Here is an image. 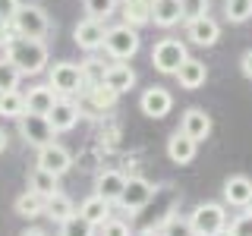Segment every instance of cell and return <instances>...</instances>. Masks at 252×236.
Segmentation results:
<instances>
[{
  "label": "cell",
  "instance_id": "1",
  "mask_svg": "<svg viewBox=\"0 0 252 236\" xmlns=\"http://www.w3.org/2000/svg\"><path fill=\"white\" fill-rule=\"evenodd\" d=\"M3 57L13 63V66H19L22 76H38L47 69V44L44 38H22L16 35L10 44L3 47Z\"/></svg>",
  "mask_w": 252,
  "mask_h": 236
},
{
  "label": "cell",
  "instance_id": "2",
  "mask_svg": "<svg viewBox=\"0 0 252 236\" xmlns=\"http://www.w3.org/2000/svg\"><path fill=\"white\" fill-rule=\"evenodd\" d=\"M139 29L129 26V22H120V26H110L107 38H104V51L110 60H132L139 54Z\"/></svg>",
  "mask_w": 252,
  "mask_h": 236
},
{
  "label": "cell",
  "instance_id": "3",
  "mask_svg": "<svg viewBox=\"0 0 252 236\" xmlns=\"http://www.w3.org/2000/svg\"><path fill=\"white\" fill-rule=\"evenodd\" d=\"M47 85H51L57 94H66V98H73V94L85 91V73H82V63H69V60H60L51 66V73H47Z\"/></svg>",
  "mask_w": 252,
  "mask_h": 236
},
{
  "label": "cell",
  "instance_id": "4",
  "mask_svg": "<svg viewBox=\"0 0 252 236\" xmlns=\"http://www.w3.org/2000/svg\"><path fill=\"white\" fill-rule=\"evenodd\" d=\"M189 60V51L180 38H161L152 51V66L161 76H177V69Z\"/></svg>",
  "mask_w": 252,
  "mask_h": 236
},
{
  "label": "cell",
  "instance_id": "5",
  "mask_svg": "<svg viewBox=\"0 0 252 236\" xmlns=\"http://www.w3.org/2000/svg\"><path fill=\"white\" fill-rule=\"evenodd\" d=\"M189 220H192L195 233L199 236H215L220 230H227L230 227V220H227V208L220 202H202L192 208V214H189Z\"/></svg>",
  "mask_w": 252,
  "mask_h": 236
},
{
  "label": "cell",
  "instance_id": "6",
  "mask_svg": "<svg viewBox=\"0 0 252 236\" xmlns=\"http://www.w3.org/2000/svg\"><path fill=\"white\" fill-rule=\"evenodd\" d=\"M13 29L22 38H44L51 31V19L38 3H22L19 13L13 16Z\"/></svg>",
  "mask_w": 252,
  "mask_h": 236
},
{
  "label": "cell",
  "instance_id": "7",
  "mask_svg": "<svg viewBox=\"0 0 252 236\" xmlns=\"http://www.w3.org/2000/svg\"><path fill=\"white\" fill-rule=\"evenodd\" d=\"M19 136H22V142H26V145H32L38 151V148H44L47 142H54V136H57V132H54V126H51V120H47V117H41V114H22L19 120Z\"/></svg>",
  "mask_w": 252,
  "mask_h": 236
},
{
  "label": "cell",
  "instance_id": "8",
  "mask_svg": "<svg viewBox=\"0 0 252 236\" xmlns=\"http://www.w3.org/2000/svg\"><path fill=\"white\" fill-rule=\"evenodd\" d=\"M155 192H158V189L148 183L145 177H129V179H126V189H123V195H120V202H117V205H120L126 214H139L142 208H148V205H152Z\"/></svg>",
  "mask_w": 252,
  "mask_h": 236
},
{
  "label": "cell",
  "instance_id": "9",
  "mask_svg": "<svg viewBox=\"0 0 252 236\" xmlns=\"http://www.w3.org/2000/svg\"><path fill=\"white\" fill-rule=\"evenodd\" d=\"M104 38H107L104 19H92V16H85V19L73 29V41L82 47V51H89V54H94L98 47H104Z\"/></svg>",
  "mask_w": 252,
  "mask_h": 236
},
{
  "label": "cell",
  "instance_id": "10",
  "mask_svg": "<svg viewBox=\"0 0 252 236\" xmlns=\"http://www.w3.org/2000/svg\"><path fill=\"white\" fill-rule=\"evenodd\" d=\"M35 167H44V170H51V173H57V177H63V173L73 170V154H69L66 148L60 145V142H47L44 148H38Z\"/></svg>",
  "mask_w": 252,
  "mask_h": 236
},
{
  "label": "cell",
  "instance_id": "11",
  "mask_svg": "<svg viewBox=\"0 0 252 236\" xmlns=\"http://www.w3.org/2000/svg\"><path fill=\"white\" fill-rule=\"evenodd\" d=\"M139 110H142L145 117H152V120H164V117L173 110V94H170L167 88H161V85H152V88L142 91Z\"/></svg>",
  "mask_w": 252,
  "mask_h": 236
},
{
  "label": "cell",
  "instance_id": "12",
  "mask_svg": "<svg viewBox=\"0 0 252 236\" xmlns=\"http://www.w3.org/2000/svg\"><path fill=\"white\" fill-rule=\"evenodd\" d=\"M79 117H82V110H79V104L73 98H66V94H60L57 104L51 107V114H47V120H51L54 132H69L73 126L79 123Z\"/></svg>",
  "mask_w": 252,
  "mask_h": 236
},
{
  "label": "cell",
  "instance_id": "13",
  "mask_svg": "<svg viewBox=\"0 0 252 236\" xmlns=\"http://www.w3.org/2000/svg\"><path fill=\"white\" fill-rule=\"evenodd\" d=\"M186 38L199 47H215L220 41V22L211 19V13L195 19V22H186Z\"/></svg>",
  "mask_w": 252,
  "mask_h": 236
},
{
  "label": "cell",
  "instance_id": "14",
  "mask_svg": "<svg viewBox=\"0 0 252 236\" xmlns=\"http://www.w3.org/2000/svg\"><path fill=\"white\" fill-rule=\"evenodd\" d=\"M224 205L230 208H249L252 205V179L243 177V173H233V177L224 179Z\"/></svg>",
  "mask_w": 252,
  "mask_h": 236
},
{
  "label": "cell",
  "instance_id": "15",
  "mask_svg": "<svg viewBox=\"0 0 252 236\" xmlns=\"http://www.w3.org/2000/svg\"><path fill=\"white\" fill-rule=\"evenodd\" d=\"M180 132H186L195 142H205L211 136V117L202 107H186L183 117H180Z\"/></svg>",
  "mask_w": 252,
  "mask_h": 236
},
{
  "label": "cell",
  "instance_id": "16",
  "mask_svg": "<svg viewBox=\"0 0 252 236\" xmlns=\"http://www.w3.org/2000/svg\"><path fill=\"white\" fill-rule=\"evenodd\" d=\"M195 154H199V142L195 139H189L186 132H173V136L167 139V157L177 167H186V164H192L195 161Z\"/></svg>",
  "mask_w": 252,
  "mask_h": 236
},
{
  "label": "cell",
  "instance_id": "17",
  "mask_svg": "<svg viewBox=\"0 0 252 236\" xmlns=\"http://www.w3.org/2000/svg\"><path fill=\"white\" fill-rule=\"evenodd\" d=\"M126 173L120 170H101L98 177H94V192L101 195V199H107L110 205H117L120 202V195H123V189H126Z\"/></svg>",
  "mask_w": 252,
  "mask_h": 236
},
{
  "label": "cell",
  "instance_id": "18",
  "mask_svg": "<svg viewBox=\"0 0 252 236\" xmlns=\"http://www.w3.org/2000/svg\"><path fill=\"white\" fill-rule=\"evenodd\" d=\"M177 82H180V88H186V91L202 88V85L208 82V66H205L202 60L189 57V60L183 63V66L177 69Z\"/></svg>",
  "mask_w": 252,
  "mask_h": 236
},
{
  "label": "cell",
  "instance_id": "19",
  "mask_svg": "<svg viewBox=\"0 0 252 236\" xmlns=\"http://www.w3.org/2000/svg\"><path fill=\"white\" fill-rule=\"evenodd\" d=\"M57 98H60V94L54 91L51 85H32L29 94H26V110H29V114L47 117V114H51V107L57 104Z\"/></svg>",
  "mask_w": 252,
  "mask_h": 236
},
{
  "label": "cell",
  "instance_id": "20",
  "mask_svg": "<svg viewBox=\"0 0 252 236\" xmlns=\"http://www.w3.org/2000/svg\"><path fill=\"white\" fill-rule=\"evenodd\" d=\"M152 22L158 29H173L183 22V6L180 0H155L152 6Z\"/></svg>",
  "mask_w": 252,
  "mask_h": 236
},
{
  "label": "cell",
  "instance_id": "21",
  "mask_svg": "<svg viewBox=\"0 0 252 236\" xmlns=\"http://www.w3.org/2000/svg\"><path fill=\"white\" fill-rule=\"evenodd\" d=\"M104 82H107L114 91H120V94H123V91H129L132 85H136V69H132L126 60H114V63L107 66Z\"/></svg>",
  "mask_w": 252,
  "mask_h": 236
},
{
  "label": "cell",
  "instance_id": "22",
  "mask_svg": "<svg viewBox=\"0 0 252 236\" xmlns=\"http://www.w3.org/2000/svg\"><path fill=\"white\" fill-rule=\"evenodd\" d=\"M79 214L89 220V224H94V227H104L110 220V202L94 192V195H89V199L79 205Z\"/></svg>",
  "mask_w": 252,
  "mask_h": 236
},
{
  "label": "cell",
  "instance_id": "23",
  "mask_svg": "<svg viewBox=\"0 0 252 236\" xmlns=\"http://www.w3.org/2000/svg\"><path fill=\"white\" fill-rule=\"evenodd\" d=\"M44 208H47V199H44V195H38V192H32V189H26V192L13 202V211L19 217H26V220L44 217Z\"/></svg>",
  "mask_w": 252,
  "mask_h": 236
},
{
  "label": "cell",
  "instance_id": "24",
  "mask_svg": "<svg viewBox=\"0 0 252 236\" xmlns=\"http://www.w3.org/2000/svg\"><path fill=\"white\" fill-rule=\"evenodd\" d=\"M29 189H32V192H38V195H44V199H51V195L60 192V177H57V173H51V170H44V167H32Z\"/></svg>",
  "mask_w": 252,
  "mask_h": 236
},
{
  "label": "cell",
  "instance_id": "25",
  "mask_svg": "<svg viewBox=\"0 0 252 236\" xmlns=\"http://www.w3.org/2000/svg\"><path fill=\"white\" fill-rule=\"evenodd\" d=\"M152 6L155 3H139V0H120V13H123V22H129V26H148L152 22Z\"/></svg>",
  "mask_w": 252,
  "mask_h": 236
},
{
  "label": "cell",
  "instance_id": "26",
  "mask_svg": "<svg viewBox=\"0 0 252 236\" xmlns=\"http://www.w3.org/2000/svg\"><path fill=\"white\" fill-rule=\"evenodd\" d=\"M73 214H76V205H73V199H66L63 192H57V195H51V199H47V208H44V217L47 220L63 224V220H69Z\"/></svg>",
  "mask_w": 252,
  "mask_h": 236
},
{
  "label": "cell",
  "instance_id": "27",
  "mask_svg": "<svg viewBox=\"0 0 252 236\" xmlns=\"http://www.w3.org/2000/svg\"><path fill=\"white\" fill-rule=\"evenodd\" d=\"M85 94H89V101H92V107H94V110H110V107L117 104V98H120V91H114L107 82L85 88Z\"/></svg>",
  "mask_w": 252,
  "mask_h": 236
},
{
  "label": "cell",
  "instance_id": "28",
  "mask_svg": "<svg viewBox=\"0 0 252 236\" xmlns=\"http://www.w3.org/2000/svg\"><path fill=\"white\" fill-rule=\"evenodd\" d=\"M22 114H26V94L22 91L0 94V117H3V120H19Z\"/></svg>",
  "mask_w": 252,
  "mask_h": 236
},
{
  "label": "cell",
  "instance_id": "29",
  "mask_svg": "<svg viewBox=\"0 0 252 236\" xmlns=\"http://www.w3.org/2000/svg\"><path fill=\"white\" fill-rule=\"evenodd\" d=\"M158 227H161L164 236H199V233H195V227H192V220L180 217V214H167Z\"/></svg>",
  "mask_w": 252,
  "mask_h": 236
},
{
  "label": "cell",
  "instance_id": "30",
  "mask_svg": "<svg viewBox=\"0 0 252 236\" xmlns=\"http://www.w3.org/2000/svg\"><path fill=\"white\" fill-rule=\"evenodd\" d=\"M224 16L233 26H243V22L252 19V0H224Z\"/></svg>",
  "mask_w": 252,
  "mask_h": 236
},
{
  "label": "cell",
  "instance_id": "31",
  "mask_svg": "<svg viewBox=\"0 0 252 236\" xmlns=\"http://www.w3.org/2000/svg\"><path fill=\"white\" fill-rule=\"evenodd\" d=\"M94 230H98V227L89 224L79 211L69 220H63V224H60V236H94Z\"/></svg>",
  "mask_w": 252,
  "mask_h": 236
},
{
  "label": "cell",
  "instance_id": "32",
  "mask_svg": "<svg viewBox=\"0 0 252 236\" xmlns=\"http://www.w3.org/2000/svg\"><path fill=\"white\" fill-rule=\"evenodd\" d=\"M19 79H22V73H19V66H13L10 60H0V94H6V91H19Z\"/></svg>",
  "mask_w": 252,
  "mask_h": 236
},
{
  "label": "cell",
  "instance_id": "33",
  "mask_svg": "<svg viewBox=\"0 0 252 236\" xmlns=\"http://www.w3.org/2000/svg\"><path fill=\"white\" fill-rule=\"evenodd\" d=\"M117 6H120V0H82V10L92 19H107V16H114Z\"/></svg>",
  "mask_w": 252,
  "mask_h": 236
},
{
  "label": "cell",
  "instance_id": "34",
  "mask_svg": "<svg viewBox=\"0 0 252 236\" xmlns=\"http://www.w3.org/2000/svg\"><path fill=\"white\" fill-rule=\"evenodd\" d=\"M110 66V63H107ZM107 66L101 60H94V57H89L82 63V73H85V88H92V85H101L104 82V76H107Z\"/></svg>",
  "mask_w": 252,
  "mask_h": 236
},
{
  "label": "cell",
  "instance_id": "35",
  "mask_svg": "<svg viewBox=\"0 0 252 236\" xmlns=\"http://www.w3.org/2000/svg\"><path fill=\"white\" fill-rule=\"evenodd\" d=\"M180 6H183V22H195L211 13V0H180Z\"/></svg>",
  "mask_w": 252,
  "mask_h": 236
},
{
  "label": "cell",
  "instance_id": "36",
  "mask_svg": "<svg viewBox=\"0 0 252 236\" xmlns=\"http://www.w3.org/2000/svg\"><path fill=\"white\" fill-rule=\"evenodd\" d=\"M230 230H233V236H252V205H249V208H243L240 214L233 217Z\"/></svg>",
  "mask_w": 252,
  "mask_h": 236
},
{
  "label": "cell",
  "instance_id": "37",
  "mask_svg": "<svg viewBox=\"0 0 252 236\" xmlns=\"http://www.w3.org/2000/svg\"><path fill=\"white\" fill-rule=\"evenodd\" d=\"M101 236H132V227H129V220H123V217H110L104 227H101Z\"/></svg>",
  "mask_w": 252,
  "mask_h": 236
},
{
  "label": "cell",
  "instance_id": "38",
  "mask_svg": "<svg viewBox=\"0 0 252 236\" xmlns=\"http://www.w3.org/2000/svg\"><path fill=\"white\" fill-rule=\"evenodd\" d=\"M19 0H0V22H13V16L19 13Z\"/></svg>",
  "mask_w": 252,
  "mask_h": 236
},
{
  "label": "cell",
  "instance_id": "39",
  "mask_svg": "<svg viewBox=\"0 0 252 236\" xmlns=\"http://www.w3.org/2000/svg\"><path fill=\"white\" fill-rule=\"evenodd\" d=\"M240 73L246 76V79H252V47H249V51L240 57Z\"/></svg>",
  "mask_w": 252,
  "mask_h": 236
},
{
  "label": "cell",
  "instance_id": "40",
  "mask_svg": "<svg viewBox=\"0 0 252 236\" xmlns=\"http://www.w3.org/2000/svg\"><path fill=\"white\" fill-rule=\"evenodd\" d=\"M136 236H164V233H161V227H145V230H139Z\"/></svg>",
  "mask_w": 252,
  "mask_h": 236
},
{
  "label": "cell",
  "instance_id": "41",
  "mask_svg": "<svg viewBox=\"0 0 252 236\" xmlns=\"http://www.w3.org/2000/svg\"><path fill=\"white\" fill-rule=\"evenodd\" d=\"M22 236H47L41 227H29V230H22Z\"/></svg>",
  "mask_w": 252,
  "mask_h": 236
},
{
  "label": "cell",
  "instance_id": "42",
  "mask_svg": "<svg viewBox=\"0 0 252 236\" xmlns=\"http://www.w3.org/2000/svg\"><path fill=\"white\" fill-rule=\"evenodd\" d=\"M6 142H10V139H6V132H3V129H0V154H3V151H6Z\"/></svg>",
  "mask_w": 252,
  "mask_h": 236
},
{
  "label": "cell",
  "instance_id": "43",
  "mask_svg": "<svg viewBox=\"0 0 252 236\" xmlns=\"http://www.w3.org/2000/svg\"><path fill=\"white\" fill-rule=\"evenodd\" d=\"M215 236H233V230L227 227V230H220V233H215Z\"/></svg>",
  "mask_w": 252,
  "mask_h": 236
}]
</instances>
